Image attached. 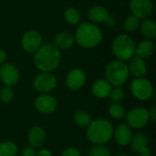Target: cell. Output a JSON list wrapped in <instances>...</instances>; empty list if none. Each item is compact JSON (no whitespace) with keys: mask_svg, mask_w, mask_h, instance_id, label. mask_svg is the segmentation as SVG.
<instances>
[{"mask_svg":"<svg viewBox=\"0 0 156 156\" xmlns=\"http://www.w3.org/2000/svg\"><path fill=\"white\" fill-rule=\"evenodd\" d=\"M91 122L90 115L84 111H79L74 114V122L80 128H87Z\"/></svg>","mask_w":156,"mask_h":156,"instance_id":"cb8c5ba5","label":"cell"},{"mask_svg":"<svg viewBox=\"0 0 156 156\" xmlns=\"http://www.w3.org/2000/svg\"><path fill=\"white\" fill-rule=\"evenodd\" d=\"M75 44L74 35L68 31H61L58 33L54 37V46L59 50L69 49Z\"/></svg>","mask_w":156,"mask_h":156,"instance_id":"ffe728a7","label":"cell"},{"mask_svg":"<svg viewBox=\"0 0 156 156\" xmlns=\"http://www.w3.org/2000/svg\"><path fill=\"white\" fill-rule=\"evenodd\" d=\"M57 84L58 80L51 72H41L35 77L33 81L35 90L41 94L52 91L57 87Z\"/></svg>","mask_w":156,"mask_h":156,"instance_id":"ba28073f","label":"cell"},{"mask_svg":"<svg viewBox=\"0 0 156 156\" xmlns=\"http://www.w3.org/2000/svg\"><path fill=\"white\" fill-rule=\"evenodd\" d=\"M130 9L133 16L139 19L148 18L154 10L152 0H131Z\"/></svg>","mask_w":156,"mask_h":156,"instance_id":"7c38bea8","label":"cell"},{"mask_svg":"<svg viewBox=\"0 0 156 156\" xmlns=\"http://www.w3.org/2000/svg\"><path fill=\"white\" fill-rule=\"evenodd\" d=\"M130 76L128 65L125 61L119 59L108 64L105 69V77L108 82L113 87H122Z\"/></svg>","mask_w":156,"mask_h":156,"instance_id":"5b68a950","label":"cell"},{"mask_svg":"<svg viewBox=\"0 0 156 156\" xmlns=\"http://www.w3.org/2000/svg\"><path fill=\"white\" fill-rule=\"evenodd\" d=\"M87 16L91 23L97 25V24L104 23L108 18V16H110V14L104 6L96 5L89 8Z\"/></svg>","mask_w":156,"mask_h":156,"instance_id":"d6986e66","label":"cell"},{"mask_svg":"<svg viewBox=\"0 0 156 156\" xmlns=\"http://www.w3.org/2000/svg\"><path fill=\"white\" fill-rule=\"evenodd\" d=\"M149 117H150V121H152L153 122H154L156 121V106H153L150 111H149Z\"/></svg>","mask_w":156,"mask_h":156,"instance_id":"d6a6232c","label":"cell"},{"mask_svg":"<svg viewBox=\"0 0 156 156\" xmlns=\"http://www.w3.org/2000/svg\"><path fill=\"white\" fill-rule=\"evenodd\" d=\"M108 112L112 118L117 119V120L124 118L126 114L125 108L123 107L122 104H121V102H112L110 105Z\"/></svg>","mask_w":156,"mask_h":156,"instance_id":"484cf974","label":"cell"},{"mask_svg":"<svg viewBox=\"0 0 156 156\" xmlns=\"http://www.w3.org/2000/svg\"><path fill=\"white\" fill-rule=\"evenodd\" d=\"M61 156H81V153L79 148L75 146H69L63 150Z\"/></svg>","mask_w":156,"mask_h":156,"instance_id":"4dcf8cb0","label":"cell"},{"mask_svg":"<svg viewBox=\"0 0 156 156\" xmlns=\"http://www.w3.org/2000/svg\"><path fill=\"white\" fill-rule=\"evenodd\" d=\"M141 34L146 38V39H154L156 37V23L154 19L151 18H145L143 19V21L140 23L139 27Z\"/></svg>","mask_w":156,"mask_h":156,"instance_id":"44dd1931","label":"cell"},{"mask_svg":"<svg viewBox=\"0 0 156 156\" xmlns=\"http://www.w3.org/2000/svg\"><path fill=\"white\" fill-rule=\"evenodd\" d=\"M36 148L31 145L27 146L22 150V156H36Z\"/></svg>","mask_w":156,"mask_h":156,"instance_id":"1f68e13d","label":"cell"},{"mask_svg":"<svg viewBox=\"0 0 156 156\" xmlns=\"http://www.w3.org/2000/svg\"><path fill=\"white\" fill-rule=\"evenodd\" d=\"M113 156H128L125 153H122V152H120V153H117L115 154Z\"/></svg>","mask_w":156,"mask_h":156,"instance_id":"8d00e7d4","label":"cell"},{"mask_svg":"<svg viewBox=\"0 0 156 156\" xmlns=\"http://www.w3.org/2000/svg\"><path fill=\"white\" fill-rule=\"evenodd\" d=\"M130 89L133 96L142 101L150 100L154 95V86L152 82L144 77L135 78L132 81Z\"/></svg>","mask_w":156,"mask_h":156,"instance_id":"8992f818","label":"cell"},{"mask_svg":"<svg viewBox=\"0 0 156 156\" xmlns=\"http://www.w3.org/2000/svg\"><path fill=\"white\" fill-rule=\"evenodd\" d=\"M141 19L136 17L133 15L127 16L123 21V28L128 33H133L139 29Z\"/></svg>","mask_w":156,"mask_h":156,"instance_id":"d4e9b609","label":"cell"},{"mask_svg":"<svg viewBox=\"0 0 156 156\" xmlns=\"http://www.w3.org/2000/svg\"><path fill=\"white\" fill-rule=\"evenodd\" d=\"M28 143L34 148L42 147L47 140V133L40 126H34L28 133Z\"/></svg>","mask_w":156,"mask_h":156,"instance_id":"2e32d148","label":"cell"},{"mask_svg":"<svg viewBox=\"0 0 156 156\" xmlns=\"http://www.w3.org/2000/svg\"><path fill=\"white\" fill-rule=\"evenodd\" d=\"M75 42L83 48H94L103 39L102 30L91 22H80L78 25L75 35Z\"/></svg>","mask_w":156,"mask_h":156,"instance_id":"7a4b0ae2","label":"cell"},{"mask_svg":"<svg viewBox=\"0 0 156 156\" xmlns=\"http://www.w3.org/2000/svg\"><path fill=\"white\" fill-rule=\"evenodd\" d=\"M61 62V51L53 44H43L34 55V64L41 72H52Z\"/></svg>","mask_w":156,"mask_h":156,"instance_id":"6da1fadb","label":"cell"},{"mask_svg":"<svg viewBox=\"0 0 156 156\" xmlns=\"http://www.w3.org/2000/svg\"><path fill=\"white\" fill-rule=\"evenodd\" d=\"M108 97L112 102H121L124 98V91L121 87H115L112 89Z\"/></svg>","mask_w":156,"mask_h":156,"instance_id":"f546056e","label":"cell"},{"mask_svg":"<svg viewBox=\"0 0 156 156\" xmlns=\"http://www.w3.org/2000/svg\"><path fill=\"white\" fill-rule=\"evenodd\" d=\"M64 18L66 22L72 26H78L81 22V16L75 7H68L64 11Z\"/></svg>","mask_w":156,"mask_h":156,"instance_id":"603a6c76","label":"cell"},{"mask_svg":"<svg viewBox=\"0 0 156 156\" xmlns=\"http://www.w3.org/2000/svg\"><path fill=\"white\" fill-rule=\"evenodd\" d=\"M14 98V91L11 87L4 86L0 90V100L5 103L10 102Z\"/></svg>","mask_w":156,"mask_h":156,"instance_id":"f1b7e54d","label":"cell"},{"mask_svg":"<svg viewBox=\"0 0 156 156\" xmlns=\"http://www.w3.org/2000/svg\"><path fill=\"white\" fill-rule=\"evenodd\" d=\"M19 79V70L14 64L5 62L0 66V80L5 86L12 87L18 82Z\"/></svg>","mask_w":156,"mask_h":156,"instance_id":"8fae6325","label":"cell"},{"mask_svg":"<svg viewBox=\"0 0 156 156\" xmlns=\"http://www.w3.org/2000/svg\"><path fill=\"white\" fill-rule=\"evenodd\" d=\"M34 104L36 110L42 114H51L58 108L57 99L48 93H42L37 96Z\"/></svg>","mask_w":156,"mask_h":156,"instance_id":"30bf717a","label":"cell"},{"mask_svg":"<svg viewBox=\"0 0 156 156\" xmlns=\"http://www.w3.org/2000/svg\"><path fill=\"white\" fill-rule=\"evenodd\" d=\"M135 41L127 34H120L112 43V50L115 58L122 61L130 60L135 56Z\"/></svg>","mask_w":156,"mask_h":156,"instance_id":"277c9868","label":"cell"},{"mask_svg":"<svg viewBox=\"0 0 156 156\" xmlns=\"http://www.w3.org/2000/svg\"><path fill=\"white\" fill-rule=\"evenodd\" d=\"M128 69H129V73L133 77L142 78L144 77L147 72V65L144 58L134 56L130 59Z\"/></svg>","mask_w":156,"mask_h":156,"instance_id":"e0dca14e","label":"cell"},{"mask_svg":"<svg viewBox=\"0 0 156 156\" xmlns=\"http://www.w3.org/2000/svg\"><path fill=\"white\" fill-rule=\"evenodd\" d=\"M17 154V146L15 143L5 141L0 144V156H16Z\"/></svg>","mask_w":156,"mask_h":156,"instance_id":"4316f807","label":"cell"},{"mask_svg":"<svg viewBox=\"0 0 156 156\" xmlns=\"http://www.w3.org/2000/svg\"><path fill=\"white\" fill-rule=\"evenodd\" d=\"M114 127L106 119H96L91 121L87 127L86 135L93 144H106L113 137Z\"/></svg>","mask_w":156,"mask_h":156,"instance_id":"3957f363","label":"cell"},{"mask_svg":"<svg viewBox=\"0 0 156 156\" xmlns=\"http://www.w3.org/2000/svg\"><path fill=\"white\" fill-rule=\"evenodd\" d=\"M125 120L126 124L135 130H140L144 128L149 121V111L143 107H135L131 109L128 112L125 114Z\"/></svg>","mask_w":156,"mask_h":156,"instance_id":"52a82bcc","label":"cell"},{"mask_svg":"<svg viewBox=\"0 0 156 156\" xmlns=\"http://www.w3.org/2000/svg\"><path fill=\"white\" fill-rule=\"evenodd\" d=\"M6 58H7V55H6L5 51L4 49L0 48V66L6 61Z\"/></svg>","mask_w":156,"mask_h":156,"instance_id":"d590c367","label":"cell"},{"mask_svg":"<svg viewBox=\"0 0 156 156\" xmlns=\"http://www.w3.org/2000/svg\"><path fill=\"white\" fill-rule=\"evenodd\" d=\"M86 80H87L86 73L81 69L76 68L71 69L68 73L65 82L69 90H80L85 85Z\"/></svg>","mask_w":156,"mask_h":156,"instance_id":"5bb4252c","label":"cell"},{"mask_svg":"<svg viewBox=\"0 0 156 156\" xmlns=\"http://www.w3.org/2000/svg\"><path fill=\"white\" fill-rule=\"evenodd\" d=\"M42 45V36L36 30H28L21 37V47L27 53H35Z\"/></svg>","mask_w":156,"mask_h":156,"instance_id":"9c48e42d","label":"cell"},{"mask_svg":"<svg viewBox=\"0 0 156 156\" xmlns=\"http://www.w3.org/2000/svg\"><path fill=\"white\" fill-rule=\"evenodd\" d=\"M88 156H112V153L105 144H94L89 150Z\"/></svg>","mask_w":156,"mask_h":156,"instance_id":"83f0119b","label":"cell"},{"mask_svg":"<svg viewBox=\"0 0 156 156\" xmlns=\"http://www.w3.org/2000/svg\"><path fill=\"white\" fill-rule=\"evenodd\" d=\"M36 156H53L52 155V153L48 150V149H41L39 150Z\"/></svg>","mask_w":156,"mask_h":156,"instance_id":"e575fe53","label":"cell"},{"mask_svg":"<svg viewBox=\"0 0 156 156\" xmlns=\"http://www.w3.org/2000/svg\"><path fill=\"white\" fill-rule=\"evenodd\" d=\"M112 86L106 79H100L93 82L91 86V93L97 99H105L109 96Z\"/></svg>","mask_w":156,"mask_h":156,"instance_id":"ac0fdd59","label":"cell"},{"mask_svg":"<svg viewBox=\"0 0 156 156\" xmlns=\"http://www.w3.org/2000/svg\"><path fill=\"white\" fill-rule=\"evenodd\" d=\"M129 145L133 152L139 156H152V150L149 147V140L145 134H134Z\"/></svg>","mask_w":156,"mask_h":156,"instance_id":"4fadbf2b","label":"cell"},{"mask_svg":"<svg viewBox=\"0 0 156 156\" xmlns=\"http://www.w3.org/2000/svg\"><path fill=\"white\" fill-rule=\"evenodd\" d=\"M105 24L109 27H114L116 25V19L114 18V16H109L108 18L106 19L105 21Z\"/></svg>","mask_w":156,"mask_h":156,"instance_id":"836d02e7","label":"cell"},{"mask_svg":"<svg viewBox=\"0 0 156 156\" xmlns=\"http://www.w3.org/2000/svg\"><path fill=\"white\" fill-rule=\"evenodd\" d=\"M113 137L117 144L121 146H127L130 144L133 133V129L130 128L127 124H120L113 131Z\"/></svg>","mask_w":156,"mask_h":156,"instance_id":"9a60e30c","label":"cell"},{"mask_svg":"<svg viewBox=\"0 0 156 156\" xmlns=\"http://www.w3.org/2000/svg\"><path fill=\"white\" fill-rule=\"evenodd\" d=\"M154 51V44L150 39H144L141 41L135 48V56L141 58H147L153 55Z\"/></svg>","mask_w":156,"mask_h":156,"instance_id":"7402d4cb","label":"cell"}]
</instances>
